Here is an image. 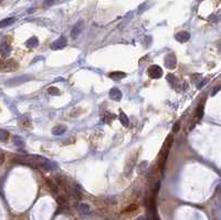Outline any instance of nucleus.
I'll return each mask as SVG.
<instances>
[{"label":"nucleus","instance_id":"obj_1","mask_svg":"<svg viewBox=\"0 0 221 220\" xmlns=\"http://www.w3.org/2000/svg\"><path fill=\"white\" fill-rule=\"evenodd\" d=\"M11 162L15 164H20V165H25V166L31 167H39L43 168L45 170L53 169L55 167V164L52 163L49 159L44 158L40 155H16Z\"/></svg>","mask_w":221,"mask_h":220},{"label":"nucleus","instance_id":"obj_2","mask_svg":"<svg viewBox=\"0 0 221 220\" xmlns=\"http://www.w3.org/2000/svg\"><path fill=\"white\" fill-rule=\"evenodd\" d=\"M173 136L169 135V136H167L166 141L164 143L163 145V148H161V151L159 153V166L161 168H164L165 166V164H166V160H167V156L169 154V149H170V146H171V143H173Z\"/></svg>","mask_w":221,"mask_h":220},{"label":"nucleus","instance_id":"obj_3","mask_svg":"<svg viewBox=\"0 0 221 220\" xmlns=\"http://www.w3.org/2000/svg\"><path fill=\"white\" fill-rule=\"evenodd\" d=\"M18 68V62L13 59H0V72H13Z\"/></svg>","mask_w":221,"mask_h":220},{"label":"nucleus","instance_id":"obj_4","mask_svg":"<svg viewBox=\"0 0 221 220\" xmlns=\"http://www.w3.org/2000/svg\"><path fill=\"white\" fill-rule=\"evenodd\" d=\"M147 72H148L149 78H152V79H159L163 75V69L160 68L159 65L154 64L149 66Z\"/></svg>","mask_w":221,"mask_h":220},{"label":"nucleus","instance_id":"obj_5","mask_svg":"<svg viewBox=\"0 0 221 220\" xmlns=\"http://www.w3.org/2000/svg\"><path fill=\"white\" fill-rule=\"evenodd\" d=\"M18 124L23 128V130H31L32 128V122H31V117L28 114L21 115L18 119Z\"/></svg>","mask_w":221,"mask_h":220},{"label":"nucleus","instance_id":"obj_6","mask_svg":"<svg viewBox=\"0 0 221 220\" xmlns=\"http://www.w3.org/2000/svg\"><path fill=\"white\" fill-rule=\"evenodd\" d=\"M66 44H68V40L65 37H60L59 39H57L54 42L50 44V48L51 50H61L64 47H66Z\"/></svg>","mask_w":221,"mask_h":220},{"label":"nucleus","instance_id":"obj_7","mask_svg":"<svg viewBox=\"0 0 221 220\" xmlns=\"http://www.w3.org/2000/svg\"><path fill=\"white\" fill-rule=\"evenodd\" d=\"M31 80V76L29 75H22V76H19V78H15V79L10 80V81H8L7 85L8 87H16V85H20V84L25 83L27 81H29Z\"/></svg>","mask_w":221,"mask_h":220},{"label":"nucleus","instance_id":"obj_8","mask_svg":"<svg viewBox=\"0 0 221 220\" xmlns=\"http://www.w3.org/2000/svg\"><path fill=\"white\" fill-rule=\"evenodd\" d=\"M177 64V59L175 53H169L168 55H166L165 58V66L167 69H175Z\"/></svg>","mask_w":221,"mask_h":220},{"label":"nucleus","instance_id":"obj_9","mask_svg":"<svg viewBox=\"0 0 221 220\" xmlns=\"http://www.w3.org/2000/svg\"><path fill=\"white\" fill-rule=\"evenodd\" d=\"M83 27H84V23H83L82 20L77 21L75 25H73L72 30H71V37H72L73 39H76V38L79 37V34L81 33V31L83 30Z\"/></svg>","mask_w":221,"mask_h":220},{"label":"nucleus","instance_id":"obj_10","mask_svg":"<svg viewBox=\"0 0 221 220\" xmlns=\"http://www.w3.org/2000/svg\"><path fill=\"white\" fill-rule=\"evenodd\" d=\"M175 39L181 42V43H184V42H187L189 39H190V33L187 32V31H180V32H178L175 34Z\"/></svg>","mask_w":221,"mask_h":220},{"label":"nucleus","instance_id":"obj_11","mask_svg":"<svg viewBox=\"0 0 221 220\" xmlns=\"http://www.w3.org/2000/svg\"><path fill=\"white\" fill-rule=\"evenodd\" d=\"M122 96H123V94L117 87H113L112 90L109 91V98H112L113 101H121Z\"/></svg>","mask_w":221,"mask_h":220},{"label":"nucleus","instance_id":"obj_12","mask_svg":"<svg viewBox=\"0 0 221 220\" xmlns=\"http://www.w3.org/2000/svg\"><path fill=\"white\" fill-rule=\"evenodd\" d=\"M10 52H11V47L7 42H2V43L0 44V53H1V55L4 58H7L8 55L10 54Z\"/></svg>","mask_w":221,"mask_h":220},{"label":"nucleus","instance_id":"obj_13","mask_svg":"<svg viewBox=\"0 0 221 220\" xmlns=\"http://www.w3.org/2000/svg\"><path fill=\"white\" fill-rule=\"evenodd\" d=\"M39 45V39L36 37H31L28 39V41L25 42V47L29 48V49H32V48H36Z\"/></svg>","mask_w":221,"mask_h":220},{"label":"nucleus","instance_id":"obj_14","mask_svg":"<svg viewBox=\"0 0 221 220\" xmlns=\"http://www.w3.org/2000/svg\"><path fill=\"white\" fill-rule=\"evenodd\" d=\"M66 132V126L65 125H58V126H54L52 128V134L53 135H62Z\"/></svg>","mask_w":221,"mask_h":220},{"label":"nucleus","instance_id":"obj_15","mask_svg":"<svg viewBox=\"0 0 221 220\" xmlns=\"http://www.w3.org/2000/svg\"><path fill=\"white\" fill-rule=\"evenodd\" d=\"M118 119H120L121 123H122V125L125 127H127L128 125H129V119H128V116L125 114V113L122 111V110H120V115H118Z\"/></svg>","mask_w":221,"mask_h":220},{"label":"nucleus","instance_id":"obj_16","mask_svg":"<svg viewBox=\"0 0 221 220\" xmlns=\"http://www.w3.org/2000/svg\"><path fill=\"white\" fill-rule=\"evenodd\" d=\"M109 75L113 80H122L124 78H126V73L121 72V71H116V72H111Z\"/></svg>","mask_w":221,"mask_h":220},{"label":"nucleus","instance_id":"obj_17","mask_svg":"<svg viewBox=\"0 0 221 220\" xmlns=\"http://www.w3.org/2000/svg\"><path fill=\"white\" fill-rule=\"evenodd\" d=\"M167 81L170 83L171 87L175 89V90H176V85H179V81H178V79L175 75H173V74H168V75H167Z\"/></svg>","mask_w":221,"mask_h":220},{"label":"nucleus","instance_id":"obj_18","mask_svg":"<svg viewBox=\"0 0 221 220\" xmlns=\"http://www.w3.org/2000/svg\"><path fill=\"white\" fill-rule=\"evenodd\" d=\"M16 19L13 17H11V18H6L4 20H1L0 21V28H6V27H9L11 25L13 22H15Z\"/></svg>","mask_w":221,"mask_h":220},{"label":"nucleus","instance_id":"obj_19","mask_svg":"<svg viewBox=\"0 0 221 220\" xmlns=\"http://www.w3.org/2000/svg\"><path fill=\"white\" fill-rule=\"evenodd\" d=\"M12 142H13V144H15L16 146H18V147H25V141H23V138H22L21 136H18V135L13 136Z\"/></svg>","mask_w":221,"mask_h":220},{"label":"nucleus","instance_id":"obj_20","mask_svg":"<svg viewBox=\"0 0 221 220\" xmlns=\"http://www.w3.org/2000/svg\"><path fill=\"white\" fill-rule=\"evenodd\" d=\"M77 209L80 211L81 213H83V215H87V213H90L91 209H90V206L86 205V204H80V205L77 206Z\"/></svg>","mask_w":221,"mask_h":220},{"label":"nucleus","instance_id":"obj_21","mask_svg":"<svg viewBox=\"0 0 221 220\" xmlns=\"http://www.w3.org/2000/svg\"><path fill=\"white\" fill-rule=\"evenodd\" d=\"M9 138V133L6 130H0V141L7 142Z\"/></svg>","mask_w":221,"mask_h":220},{"label":"nucleus","instance_id":"obj_22","mask_svg":"<svg viewBox=\"0 0 221 220\" xmlns=\"http://www.w3.org/2000/svg\"><path fill=\"white\" fill-rule=\"evenodd\" d=\"M48 93L50 94V95H60V90H59L57 87H50L48 89Z\"/></svg>","mask_w":221,"mask_h":220},{"label":"nucleus","instance_id":"obj_23","mask_svg":"<svg viewBox=\"0 0 221 220\" xmlns=\"http://www.w3.org/2000/svg\"><path fill=\"white\" fill-rule=\"evenodd\" d=\"M115 117H116L115 114H113V113H111V112H105V117H104V121H105V122L111 123L113 119H115Z\"/></svg>","mask_w":221,"mask_h":220},{"label":"nucleus","instance_id":"obj_24","mask_svg":"<svg viewBox=\"0 0 221 220\" xmlns=\"http://www.w3.org/2000/svg\"><path fill=\"white\" fill-rule=\"evenodd\" d=\"M203 116V105H199L197 108V119H201Z\"/></svg>","mask_w":221,"mask_h":220},{"label":"nucleus","instance_id":"obj_25","mask_svg":"<svg viewBox=\"0 0 221 220\" xmlns=\"http://www.w3.org/2000/svg\"><path fill=\"white\" fill-rule=\"evenodd\" d=\"M55 1H57V0H45V1H44V4H43V6H44V7H50V6H52V4H54Z\"/></svg>","mask_w":221,"mask_h":220},{"label":"nucleus","instance_id":"obj_26","mask_svg":"<svg viewBox=\"0 0 221 220\" xmlns=\"http://www.w3.org/2000/svg\"><path fill=\"white\" fill-rule=\"evenodd\" d=\"M178 131H179V123H175L174 127H173V132H174V133H177Z\"/></svg>","mask_w":221,"mask_h":220},{"label":"nucleus","instance_id":"obj_27","mask_svg":"<svg viewBox=\"0 0 221 220\" xmlns=\"http://www.w3.org/2000/svg\"><path fill=\"white\" fill-rule=\"evenodd\" d=\"M207 82H208V80H203V81H202V82H200V83H199V85H198V89H202V87H203V85H206V83H207Z\"/></svg>","mask_w":221,"mask_h":220},{"label":"nucleus","instance_id":"obj_28","mask_svg":"<svg viewBox=\"0 0 221 220\" xmlns=\"http://www.w3.org/2000/svg\"><path fill=\"white\" fill-rule=\"evenodd\" d=\"M133 209H136V206H131V207H129V208H127L125 211H131V210H133Z\"/></svg>","mask_w":221,"mask_h":220},{"label":"nucleus","instance_id":"obj_29","mask_svg":"<svg viewBox=\"0 0 221 220\" xmlns=\"http://www.w3.org/2000/svg\"><path fill=\"white\" fill-rule=\"evenodd\" d=\"M4 154H2V153H0V164H1V163L4 162Z\"/></svg>","mask_w":221,"mask_h":220},{"label":"nucleus","instance_id":"obj_30","mask_svg":"<svg viewBox=\"0 0 221 220\" xmlns=\"http://www.w3.org/2000/svg\"><path fill=\"white\" fill-rule=\"evenodd\" d=\"M218 91H219V87H217V89H216V90H214V91H212V95H214V94L217 93Z\"/></svg>","mask_w":221,"mask_h":220},{"label":"nucleus","instance_id":"obj_31","mask_svg":"<svg viewBox=\"0 0 221 220\" xmlns=\"http://www.w3.org/2000/svg\"><path fill=\"white\" fill-rule=\"evenodd\" d=\"M1 2H2V0H0V4H1Z\"/></svg>","mask_w":221,"mask_h":220}]
</instances>
